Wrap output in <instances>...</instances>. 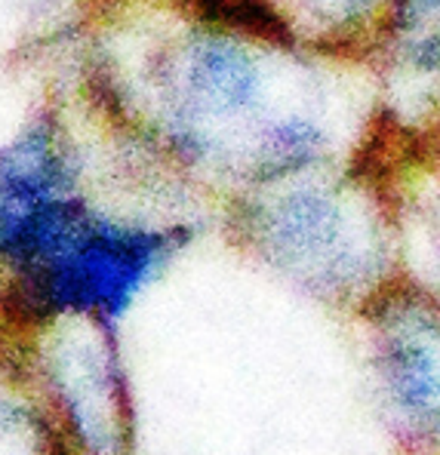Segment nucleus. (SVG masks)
Instances as JSON below:
<instances>
[{"instance_id":"obj_1","label":"nucleus","mask_w":440,"mask_h":455,"mask_svg":"<svg viewBox=\"0 0 440 455\" xmlns=\"http://www.w3.org/2000/svg\"><path fill=\"white\" fill-rule=\"evenodd\" d=\"M237 28L212 25L195 31L160 68V126L172 151L188 160H212L219 154V136L235 126L259 124L252 114L265 108L268 68Z\"/></svg>"}]
</instances>
